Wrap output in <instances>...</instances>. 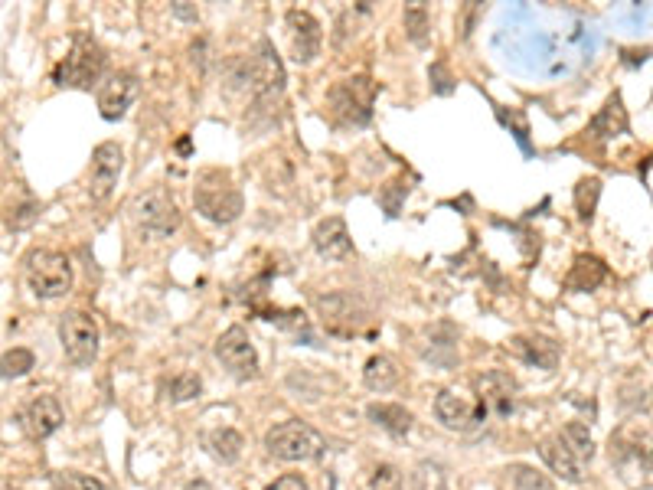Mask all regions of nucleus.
I'll return each instance as SVG.
<instances>
[{
	"mask_svg": "<svg viewBox=\"0 0 653 490\" xmlns=\"http://www.w3.org/2000/svg\"><path fill=\"white\" fill-rule=\"evenodd\" d=\"M33 366H36L33 350L14 347V350H7L4 357H0V376H4V379H20V376H27Z\"/></svg>",
	"mask_w": 653,
	"mask_h": 490,
	"instance_id": "c85d7f7f",
	"label": "nucleus"
},
{
	"mask_svg": "<svg viewBox=\"0 0 653 490\" xmlns=\"http://www.w3.org/2000/svg\"><path fill=\"white\" fill-rule=\"evenodd\" d=\"M59 343L72 366H92L102 347V330L89 311H66L59 317Z\"/></svg>",
	"mask_w": 653,
	"mask_h": 490,
	"instance_id": "39448f33",
	"label": "nucleus"
},
{
	"mask_svg": "<svg viewBox=\"0 0 653 490\" xmlns=\"http://www.w3.org/2000/svg\"><path fill=\"white\" fill-rule=\"evenodd\" d=\"M559 438L565 441V448L572 451L578 464H585V461L595 458V438H591L588 425H582V422H569V425H565L562 432H559Z\"/></svg>",
	"mask_w": 653,
	"mask_h": 490,
	"instance_id": "393cba45",
	"label": "nucleus"
},
{
	"mask_svg": "<svg viewBox=\"0 0 653 490\" xmlns=\"http://www.w3.org/2000/svg\"><path fill=\"white\" fill-rule=\"evenodd\" d=\"M23 275L36 298L53 301L72 291V262L59 249H33L23 259Z\"/></svg>",
	"mask_w": 653,
	"mask_h": 490,
	"instance_id": "7ed1b4c3",
	"label": "nucleus"
},
{
	"mask_svg": "<svg viewBox=\"0 0 653 490\" xmlns=\"http://www.w3.org/2000/svg\"><path fill=\"white\" fill-rule=\"evenodd\" d=\"M265 490H311L301 474H281L278 481H271Z\"/></svg>",
	"mask_w": 653,
	"mask_h": 490,
	"instance_id": "473e14b6",
	"label": "nucleus"
},
{
	"mask_svg": "<svg viewBox=\"0 0 653 490\" xmlns=\"http://www.w3.org/2000/svg\"><path fill=\"white\" fill-rule=\"evenodd\" d=\"M213 353H216V360L223 363L232 376H239V379L258 376V353H255V343H252L249 330H245V327L236 324V327L223 330L219 340H216Z\"/></svg>",
	"mask_w": 653,
	"mask_h": 490,
	"instance_id": "6e6552de",
	"label": "nucleus"
},
{
	"mask_svg": "<svg viewBox=\"0 0 653 490\" xmlns=\"http://www.w3.org/2000/svg\"><path fill=\"white\" fill-rule=\"evenodd\" d=\"M474 392H477V406L484 409V415H510L516 406L520 383L503 370H487V373L474 376Z\"/></svg>",
	"mask_w": 653,
	"mask_h": 490,
	"instance_id": "9b49d317",
	"label": "nucleus"
},
{
	"mask_svg": "<svg viewBox=\"0 0 653 490\" xmlns=\"http://www.w3.org/2000/svg\"><path fill=\"white\" fill-rule=\"evenodd\" d=\"M507 353H513L516 360H523L536 370H556L562 347L559 340H552L546 334H516L507 340Z\"/></svg>",
	"mask_w": 653,
	"mask_h": 490,
	"instance_id": "dca6fc26",
	"label": "nucleus"
},
{
	"mask_svg": "<svg viewBox=\"0 0 653 490\" xmlns=\"http://www.w3.org/2000/svg\"><path fill=\"white\" fill-rule=\"evenodd\" d=\"M324 448V438L298 419L278 422L265 432V451L278 461H314L324 455Z\"/></svg>",
	"mask_w": 653,
	"mask_h": 490,
	"instance_id": "20e7f679",
	"label": "nucleus"
},
{
	"mask_svg": "<svg viewBox=\"0 0 653 490\" xmlns=\"http://www.w3.org/2000/svg\"><path fill=\"white\" fill-rule=\"evenodd\" d=\"M200 389L203 383L196 373H177L174 379H164V383H160V392H164V399L170 402H190L200 396Z\"/></svg>",
	"mask_w": 653,
	"mask_h": 490,
	"instance_id": "bb28decb",
	"label": "nucleus"
},
{
	"mask_svg": "<svg viewBox=\"0 0 653 490\" xmlns=\"http://www.w3.org/2000/svg\"><path fill=\"white\" fill-rule=\"evenodd\" d=\"M311 242H314V249H317L320 259H327V262H340V259H347V255L353 252L350 229H347V223H343L340 216L320 219V223L314 226V232H311Z\"/></svg>",
	"mask_w": 653,
	"mask_h": 490,
	"instance_id": "f3484780",
	"label": "nucleus"
},
{
	"mask_svg": "<svg viewBox=\"0 0 653 490\" xmlns=\"http://www.w3.org/2000/svg\"><path fill=\"white\" fill-rule=\"evenodd\" d=\"M412 487L415 490H451L448 487V471L438 461H418L412 471Z\"/></svg>",
	"mask_w": 653,
	"mask_h": 490,
	"instance_id": "cd10ccee",
	"label": "nucleus"
},
{
	"mask_svg": "<svg viewBox=\"0 0 653 490\" xmlns=\"http://www.w3.org/2000/svg\"><path fill=\"white\" fill-rule=\"evenodd\" d=\"M428 10L422 4H412V7H405V33H409V40L415 46H425L428 43Z\"/></svg>",
	"mask_w": 653,
	"mask_h": 490,
	"instance_id": "7c9ffc66",
	"label": "nucleus"
},
{
	"mask_svg": "<svg viewBox=\"0 0 653 490\" xmlns=\"http://www.w3.org/2000/svg\"><path fill=\"white\" fill-rule=\"evenodd\" d=\"M183 490H209V487H206L203 481H193V484H187V487H183Z\"/></svg>",
	"mask_w": 653,
	"mask_h": 490,
	"instance_id": "f704fd0d",
	"label": "nucleus"
},
{
	"mask_svg": "<svg viewBox=\"0 0 653 490\" xmlns=\"http://www.w3.org/2000/svg\"><path fill=\"white\" fill-rule=\"evenodd\" d=\"M53 484L56 490H108L105 481H98V477L82 474V471H56Z\"/></svg>",
	"mask_w": 653,
	"mask_h": 490,
	"instance_id": "c756f323",
	"label": "nucleus"
},
{
	"mask_svg": "<svg viewBox=\"0 0 653 490\" xmlns=\"http://www.w3.org/2000/svg\"><path fill=\"white\" fill-rule=\"evenodd\" d=\"M121 170H125V151L115 141L98 144L92 151V167H89V193L95 203H105L115 193Z\"/></svg>",
	"mask_w": 653,
	"mask_h": 490,
	"instance_id": "9d476101",
	"label": "nucleus"
},
{
	"mask_svg": "<svg viewBox=\"0 0 653 490\" xmlns=\"http://www.w3.org/2000/svg\"><path fill=\"white\" fill-rule=\"evenodd\" d=\"M134 219L141 223V229L154 232V236H170L180 226V210L174 196H167L164 190H147L134 200Z\"/></svg>",
	"mask_w": 653,
	"mask_h": 490,
	"instance_id": "f8f14e48",
	"label": "nucleus"
},
{
	"mask_svg": "<svg viewBox=\"0 0 653 490\" xmlns=\"http://www.w3.org/2000/svg\"><path fill=\"white\" fill-rule=\"evenodd\" d=\"M330 112L337 115L343 125H366L369 115H373V98H376V85L369 76H353L343 79L330 89Z\"/></svg>",
	"mask_w": 653,
	"mask_h": 490,
	"instance_id": "0eeeda50",
	"label": "nucleus"
},
{
	"mask_svg": "<svg viewBox=\"0 0 653 490\" xmlns=\"http://www.w3.org/2000/svg\"><path fill=\"white\" fill-rule=\"evenodd\" d=\"M174 10H177V14H180V17H190V20H196V17H200V14H196V10H190V7H183V4H177Z\"/></svg>",
	"mask_w": 653,
	"mask_h": 490,
	"instance_id": "72a5a7b5",
	"label": "nucleus"
},
{
	"mask_svg": "<svg viewBox=\"0 0 653 490\" xmlns=\"http://www.w3.org/2000/svg\"><path fill=\"white\" fill-rule=\"evenodd\" d=\"M141 95V82L134 72H112L98 85V112L105 121H118L128 115L134 98Z\"/></svg>",
	"mask_w": 653,
	"mask_h": 490,
	"instance_id": "4468645a",
	"label": "nucleus"
},
{
	"mask_svg": "<svg viewBox=\"0 0 653 490\" xmlns=\"http://www.w3.org/2000/svg\"><path fill=\"white\" fill-rule=\"evenodd\" d=\"M435 415L438 422L451 428V432H474V428L487 419L484 409L477 406V399L464 396L458 389H441L435 399Z\"/></svg>",
	"mask_w": 653,
	"mask_h": 490,
	"instance_id": "2eb2a0df",
	"label": "nucleus"
},
{
	"mask_svg": "<svg viewBox=\"0 0 653 490\" xmlns=\"http://www.w3.org/2000/svg\"><path fill=\"white\" fill-rule=\"evenodd\" d=\"M108 66V53L102 43L89 33H79L72 40L69 56L53 69V82L63 85V89H92L95 82H102Z\"/></svg>",
	"mask_w": 653,
	"mask_h": 490,
	"instance_id": "f03ea898",
	"label": "nucleus"
},
{
	"mask_svg": "<svg viewBox=\"0 0 653 490\" xmlns=\"http://www.w3.org/2000/svg\"><path fill=\"white\" fill-rule=\"evenodd\" d=\"M314 308L320 314V321L330 334L353 337L369 324V308L350 291H334V294H320L314 301Z\"/></svg>",
	"mask_w": 653,
	"mask_h": 490,
	"instance_id": "423d86ee",
	"label": "nucleus"
},
{
	"mask_svg": "<svg viewBox=\"0 0 653 490\" xmlns=\"http://www.w3.org/2000/svg\"><path fill=\"white\" fill-rule=\"evenodd\" d=\"M193 203H196V213H203L209 223L216 226H229L236 223L245 210V200L239 187L232 183V177L226 170L219 167H209L196 177V190H193Z\"/></svg>",
	"mask_w": 653,
	"mask_h": 490,
	"instance_id": "f257e3e1",
	"label": "nucleus"
},
{
	"mask_svg": "<svg viewBox=\"0 0 653 490\" xmlns=\"http://www.w3.org/2000/svg\"><path fill=\"white\" fill-rule=\"evenodd\" d=\"M369 487L373 490H402V471L396 464H379L369 477Z\"/></svg>",
	"mask_w": 653,
	"mask_h": 490,
	"instance_id": "2f4dec72",
	"label": "nucleus"
},
{
	"mask_svg": "<svg viewBox=\"0 0 653 490\" xmlns=\"http://www.w3.org/2000/svg\"><path fill=\"white\" fill-rule=\"evenodd\" d=\"M206 448H209V455H213L216 461L236 464L242 458L245 441H242V435L236 432V428H216V432L206 435Z\"/></svg>",
	"mask_w": 653,
	"mask_h": 490,
	"instance_id": "b1692460",
	"label": "nucleus"
},
{
	"mask_svg": "<svg viewBox=\"0 0 653 490\" xmlns=\"http://www.w3.org/2000/svg\"><path fill=\"white\" fill-rule=\"evenodd\" d=\"M369 415V422H376L379 428H386L389 435H396V438H405L412 432V422H415V415L399 406V402H373V406L366 409Z\"/></svg>",
	"mask_w": 653,
	"mask_h": 490,
	"instance_id": "4be33fe9",
	"label": "nucleus"
},
{
	"mask_svg": "<svg viewBox=\"0 0 653 490\" xmlns=\"http://www.w3.org/2000/svg\"><path fill=\"white\" fill-rule=\"evenodd\" d=\"M539 458L546 461L549 471L556 477H562V481H569V484H582L585 481L582 464L575 461V455L565 448V441L559 435H549V438L539 441Z\"/></svg>",
	"mask_w": 653,
	"mask_h": 490,
	"instance_id": "6ab92c4d",
	"label": "nucleus"
},
{
	"mask_svg": "<svg viewBox=\"0 0 653 490\" xmlns=\"http://www.w3.org/2000/svg\"><path fill=\"white\" fill-rule=\"evenodd\" d=\"M285 27H288V46H291V59L294 63H314L320 53V43H324V30H320V20L311 10L291 7L285 14Z\"/></svg>",
	"mask_w": 653,
	"mask_h": 490,
	"instance_id": "1a4fd4ad",
	"label": "nucleus"
},
{
	"mask_svg": "<svg viewBox=\"0 0 653 490\" xmlns=\"http://www.w3.org/2000/svg\"><path fill=\"white\" fill-rule=\"evenodd\" d=\"M572 200H575L578 219H582V223H591V219H595V210H598V200H601V180L598 177H582L575 183Z\"/></svg>",
	"mask_w": 653,
	"mask_h": 490,
	"instance_id": "a878e982",
	"label": "nucleus"
},
{
	"mask_svg": "<svg viewBox=\"0 0 653 490\" xmlns=\"http://www.w3.org/2000/svg\"><path fill=\"white\" fill-rule=\"evenodd\" d=\"M608 278V265L598 255H575V262L565 275V288L569 291H595L601 281Z\"/></svg>",
	"mask_w": 653,
	"mask_h": 490,
	"instance_id": "aec40b11",
	"label": "nucleus"
},
{
	"mask_svg": "<svg viewBox=\"0 0 653 490\" xmlns=\"http://www.w3.org/2000/svg\"><path fill=\"white\" fill-rule=\"evenodd\" d=\"M624 131H627V108H624V98L614 92L608 102L601 105V112L591 118V134H595L598 141H611Z\"/></svg>",
	"mask_w": 653,
	"mask_h": 490,
	"instance_id": "412c9836",
	"label": "nucleus"
},
{
	"mask_svg": "<svg viewBox=\"0 0 653 490\" xmlns=\"http://www.w3.org/2000/svg\"><path fill=\"white\" fill-rule=\"evenodd\" d=\"M23 422H27V432L33 438H49V435H56L59 428H63L66 412H63V406H59L56 396L43 392V396L30 399V406L23 409Z\"/></svg>",
	"mask_w": 653,
	"mask_h": 490,
	"instance_id": "a211bd4d",
	"label": "nucleus"
},
{
	"mask_svg": "<svg viewBox=\"0 0 653 490\" xmlns=\"http://www.w3.org/2000/svg\"><path fill=\"white\" fill-rule=\"evenodd\" d=\"M245 82H249L255 98H265V102L268 98H278L281 89H285V69H281V59L268 43L258 46V53L249 59V66H245Z\"/></svg>",
	"mask_w": 653,
	"mask_h": 490,
	"instance_id": "ddd939ff",
	"label": "nucleus"
},
{
	"mask_svg": "<svg viewBox=\"0 0 653 490\" xmlns=\"http://www.w3.org/2000/svg\"><path fill=\"white\" fill-rule=\"evenodd\" d=\"M399 366L392 357H386V353H373V357L366 360L363 366V383L366 389H373V392H389V389H396L399 386Z\"/></svg>",
	"mask_w": 653,
	"mask_h": 490,
	"instance_id": "5701e85b",
	"label": "nucleus"
}]
</instances>
